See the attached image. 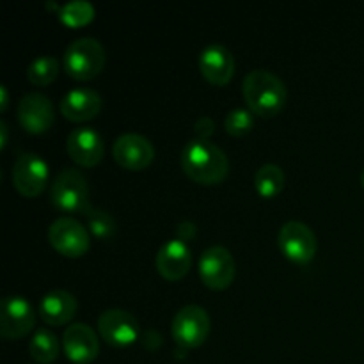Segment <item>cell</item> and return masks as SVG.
<instances>
[{"mask_svg": "<svg viewBox=\"0 0 364 364\" xmlns=\"http://www.w3.org/2000/svg\"><path fill=\"white\" fill-rule=\"evenodd\" d=\"M181 169L192 181L205 187L223 183L230 174L226 153L205 139H192L181 151Z\"/></svg>", "mask_w": 364, "mask_h": 364, "instance_id": "1", "label": "cell"}, {"mask_svg": "<svg viewBox=\"0 0 364 364\" xmlns=\"http://www.w3.org/2000/svg\"><path fill=\"white\" fill-rule=\"evenodd\" d=\"M242 95L255 116L270 119L283 112L288 92L284 82L272 71L252 70L245 75Z\"/></svg>", "mask_w": 364, "mask_h": 364, "instance_id": "2", "label": "cell"}, {"mask_svg": "<svg viewBox=\"0 0 364 364\" xmlns=\"http://www.w3.org/2000/svg\"><path fill=\"white\" fill-rule=\"evenodd\" d=\"M105 48L95 38H78L64 52V71L75 80L87 82L105 68Z\"/></svg>", "mask_w": 364, "mask_h": 364, "instance_id": "3", "label": "cell"}, {"mask_svg": "<svg viewBox=\"0 0 364 364\" xmlns=\"http://www.w3.org/2000/svg\"><path fill=\"white\" fill-rule=\"evenodd\" d=\"M50 199L64 213H80L85 217L92 210L87 180L78 169H64L57 174L50 188Z\"/></svg>", "mask_w": 364, "mask_h": 364, "instance_id": "4", "label": "cell"}, {"mask_svg": "<svg viewBox=\"0 0 364 364\" xmlns=\"http://www.w3.org/2000/svg\"><path fill=\"white\" fill-rule=\"evenodd\" d=\"M171 331H173V340L181 348H199L208 340L212 322L205 308L191 304L181 308L174 315Z\"/></svg>", "mask_w": 364, "mask_h": 364, "instance_id": "5", "label": "cell"}, {"mask_svg": "<svg viewBox=\"0 0 364 364\" xmlns=\"http://www.w3.org/2000/svg\"><path fill=\"white\" fill-rule=\"evenodd\" d=\"M237 267L233 255L226 247L213 245L201 255L199 259V277L210 290L223 291L230 288L235 281Z\"/></svg>", "mask_w": 364, "mask_h": 364, "instance_id": "6", "label": "cell"}, {"mask_svg": "<svg viewBox=\"0 0 364 364\" xmlns=\"http://www.w3.org/2000/svg\"><path fill=\"white\" fill-rule=\"evenodd\" d=\"M48 242L59 255L66 258H80L89 251V230L73 217H59L48 230Z\"/></svg>", "mask_w": 364, "mask_h": 364, "instance_id": "7", "label": "cell"}, {"mask_svg": "<svg viewBox=\"0 0 364 364\" xmlns=\"http://www.w3.org/2000/svg\"><path fill=\"white\" fill-rule=\"evenodd\" d=\"M36 326V313L31 302L20 295H9L0 304V336L6 340H21Z\"/></svg>", "mask_w": 364, "mask_h": 364, "instance_id": "8", "label": "cell"}, {"mask_svg": "<svg viewBox=\"0 0 364 364\" xmlns=\"http://www.w3.org/2000/svg\"><path fill=\"white\" fill-rule=\"evenodd\" d=\"M100 338L107 345L124 348L134 345L141 336V327L135 316L124 309H107L98 316Z\"/></svg>", "mask_w": 364, "mask_h": 364, "instance_id": "9", "label": "cell"}, {"mask_svg": "<svg viewBox=\"0 0 364 364\" xmlns=\"http://www.w3.org/2000/svg\"><path fill=\"white\" fill-rule=\"evenodd\" d=\"M11 180L23 198H38L48 183V166L36 153H23L14 162Z\"/></svg>", "mask_w": 364, "mask_h": 364, "instance_id": "10", "label": "cell"}, {"mask_svg": "<svg viewBox=\"0 0 364 364\" xmlns=\"http://www.w3.org/2000/svg\"><path fill=\"white\" fill-rule=\"evenodd\" d=\"M281 252L284 258L297 265H306L311 262L316 255V237L309 226L299 220H290L283 224L277 237Z\"/></svg>", "mask_w": 364, "mask_h": 364, "instance_id": "11", "label": "cell"}, {"mask_svg": "<svg viewBox=\"0 0 364 364\" xmlns=\"http://www.w3.org/2000/svg\"><path fill=\"white\" fill-rule=\"evenodd\" d=\"M18 121L21 128L32 135H41L52 128L55 121V109L48 96L28 92L18 102Z\"/></svg>", "mask_w": 364, "mask_h": 364, "instance_id": "12", "label": "cell"}, {"mask_svg": "<svg viewBox=\"0 0 364 364\" xmlns=\"http://www.w3.org/2000/svg\"><path fill=\"white\" fill-rule=\"evenodd\" d=\"M112 156L123 169L139 173L151 166L155 159V148L144 135L124 134L114 142Z\"/></svg>", "mask_w": 364, "mask_h": 364, "instance_id": "13", "label": "cell"}, {"mask_svg": "<svg viewBox=\"0 0 364 364\" xmlns=\"http://www.w3.org/2000/svg\"><path fill=\"white\" fill-rule=\"evenodd\" d=\"M199 71L208 84L223 87L231 82L235 75V57L220 43H210L199 53Z\"/></svg>", "mask_w": 364, "mask_h": 364, "instance_id": "14", "label": "cell"}, {"mask_svg": "<svg viewBox=\"0 0 364 364\" xmlns=\"http://www.w3.org/2000/svg\"><path fill=\"white\" fill-rule=\"evenodd\" d=\"M66 358L75 364H91L100 355L98 334L87 323H71L63 336Z\"/></svg>", "mask_w": 364, "mask_h": 364, "instance_id": "15", "label": "cell"}, {"mask_svg": "<svg viewBox=\"0 0 364 364\" xmlns=\"http://www.w3.org/2000/svg\"><path fill=\"white\" fill-rule=\"evenodd\" d=\"M66 151L70 159L80 167H96L103 160L105 146L103 139L95 128H75L66 141Z\"/></svg>", "mask_w": 364, "mask_h": 364, "instance_id": "16", "label": "cell"}, {"mask_svg": "<svg viewBox=\"0 0 364 364\" xmlns=\"http://www.w3.org/2000/svg\"><path fill=\"white\" fill-rule=\"evenodd\" d=\"M156 272L167 281H180L191 272L192 267V252L188 249L187 242L180 238L167 240L159 249L155 258Z\"/></svg>", "mask_w": 364, "mask_h": 364, "instance_id": "17", "label": "cell"}, {"mask_svg": "<svg viewBox=\"0 0 364 364\" xmlns=\"http://www.w3.org/2000/svg\"><path fill=\"white\" fill-rule=\"evenodd\" d=\"M102 96L98 92L89 87H77L64 95L59 109L68 121L85 123V121L95 119L102 112Z\"/></svg>", "mask_w": 364, "mask_h": 364, "instance_id": "18", "label": "cell"}, {"mask_svg": "<svg viewBox=\"0 0 364 364\" xmlns=\"http://www.w3.org/2000/svg\"><path fill=\"white\" fill-rule=\"evenodd\" d=\"M77 299L66 290H52L39 302V316L46 326H66L77 315Z\"/></svg>", "mask_w": 364, "mask_h": 364, "instance_id": "19", "label": "cell"}, {"mask_svg": "<svg viewBox=\"0 0 364 364\" xmlns=\"http://www.w3.org/2000/svg\"><path fill=\"white\" fill-rule=\"evenodd\" d=\"M60 352L59 340L55 334L46 327H41L34 333L28 343V354L38 364H52L57 361Z\"/></svg>", "mask_w": 364, "mask_h": 364, "instance_id": "20", "label": "cell"}, {"mask_svg": "<svg viewBox=\"0 0 364 364\" xmlns=\"http://www.w3.org/2000/svg\"><path fill=\"white\" fill-rule=\"evenodd\" d=\"M287 176L276 164H265L255 174V188L263 199H272L283 192Z\"/></svg>", "mask_w": 364, "mask_h": 364, "instance_id": "21", "label": "cell"}, {"mask_svg": "<svg viewBox=\"0 0 364 364\" xmlns=\"http://www.w3.org/2000/svg\"><path fill=\"white\" fill-rule=\"evenodd\" d=\"M55 14L60 23L66 25V27L80 28L95 20V7H92L91 2H85V0H73V2L59 6Z\"/></svg>", "mask_w": 364, "mask_h": 364, "instance_id": "22", "label": "cell"}, {"mask_svg": "<svg viewBox=\"0 0 364 364\" xmlns=\"http://www.w3.org/2000/svg\"><path fill=\"white\" fill-rule=\"evenodd\" d=\"M60 64L53 55H41L27 68V78L36 87H46L59 77Z\"/></svg>", "mask_w": 364, "mask_h": 364, "instance_id": "23", "label": "cell"}, {"mask_svg": "<svg viewBox=\"0 0 364 364\" xmlns=\"http://www.w3.org/2000/svg\"><path fill=\"white\" fill-rule=\"evenodd\" d=\"M85 219H87V230L92 237L100 238V240H110L116 235V219L109 212H105V210L92 208L85 215Z\"/></svg>", "mask_w": 364, "mask_h": 364, "instance_id": "24", "label": "cell"}, {"mask_svg": "<svg viewBox=\"0 0 364 364\" xmlns=\"http://www.w3.org/2000/svg\"><path fill=\"white\" fill-rule=\"evenodd\" d=\"M255 127V114L247 109H235L224 119V128L233 137H245Z\"/></svg>", "mask_w": 364, "mask_h": 364, "instance_id": "25", "label": "cell"}, {"mask_svg": "<svg viewBox=\"0 0 364 364\" xmlns=\"http://www.w3.org/2000/svg\"><path fill=\"white\" fill-rule=\"evenodd\" d=\"M196 134H198V139H205V141H210V135L215 132V123H213L210 117H201V119L196 121Z\"/></svg>", "mask_w": 364, "mask_h": 364, "instance_id": "26", "label": "cell"}, {"mask_svg": "<svg viewBox=\"0 0 364 364\" xmlns=\"http://www.w3.org/2000/svg\"><path fill=\"white\" fill-rule=\"evenodd\" d=\"M7 105H9V92H7V87L6 85H0V110L2 112H6Z\"/></svg>", "mask_w": 364, "mask_h": 364, "instance_id": "27", "label": "cell"}, {"mask_svg": "<svg viewBox=\"0 0 364 364\" xmlns=\"http://www.w3.org/2000/svg\"><path fill=\"white\" fill-rule=\"evenodd\" d=\"M9 128H7L6 121H0V148H6L7 146V137H9Z\"/></svg>", "mask_w": 364, "mask_h": 364, "instance_id": "28", "label": "cell"}, {"mask_svg": "<svg viewBox=\"0 0 364 364\" xmlns=\"http://www.w3.org/2000/svg\"><path fill=\"white\" fill-rule=\"evenodd\" d=\"M361 185H363V188H364V169H363V173H361Z\"/></svg>", "mask_w": 364, "mask_h": 364, "instance_id": "29", "label": "cell"}]
</instances>
